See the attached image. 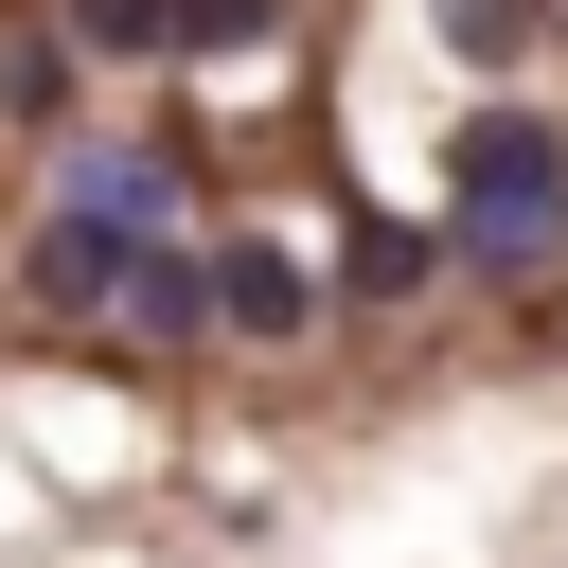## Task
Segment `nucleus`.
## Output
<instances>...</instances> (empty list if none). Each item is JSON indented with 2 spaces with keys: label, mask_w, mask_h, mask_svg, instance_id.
Listing matches in <instances>:
<instances>
[]
</instances>
